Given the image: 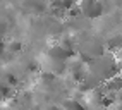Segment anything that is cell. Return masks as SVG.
<instances>
[{"label": "cell", "mask_w": 122, "mask_h": 110, "mask_svg": "<svg viewBox=\"0 0 122 110\" xmlns=\"http://www.w3.org/2000/svg\"><path fill=\"white\" fill-rule=\"evenodd\" d=\"M79 10L88 19H96L103 14V4L102 0H79Z\"/></svg>", "instance_id": "1"}, {"label": "cell", "mask_w": 122, "mask_h": 110, "mask_svg": "<svg viewBox=\"0 0 122 110\" xmlns=\"http://www.w3.org/2000/svg\"><path fill=\"white\" fill-rule=\"evenodd\" d=\"M72 53H74V52H69L67 48H64L60 43L52 45L50 48L46 50V55H48V59H50V60H64V62H66L67 59L72 57Z\"/></svg>", "instance_id": "2"}, {"label": "cell", "mask_w": 122, "mask_h": 110, "mask_svg": "<svg viewBox=\"0 0 122 110\" xmlns=\"http://www.w3.org/2000/svg\"><path fill=\"white\" fill-rule=\"evenodd\" d=\"M103 88H105V91H108V93H113V95L120 93V91H122V76H120V74H115V76H112L110 79H107V81H105Z\"/></svg>", "instance_id": "3"}, {"label": "cell", "mask_w": 122, "mask_h": 110, "mask_svg": "<svg viewBox=\"0 0 122 110\" xmlns=\"http://www.w3.org/2000/svg\"><path fill=\"white\" fill-rule=\"evenodd\" d=\"M62 108H64V110H84V107L81 105L76 98H67V100H64Z\"/></svg>", "instance_id": "4"}, {"label": "cell", "mask_w": 122, "mask_h": 110, "mask_svg": "<svg viewBox=\"0 0 122 110\" xmlns=\"http://www.w3.org/2000/svg\"><path fill=\"white\" fill-rule=\"evenodd\" d=\"M108 46L112 52H119L122 48V36H113L108 40Z\"/></svg>", "instance_id": "5"}, {"label": "cell", "mask_w": 122, "mask_h": 110, "mask_svg": "<svg viewBox=\"0 0 122 110\" xmlns=\"http://www.w3.org/2000/svg\"><path fill=\"white\" fill-rule=\"evenodd\" d=\"M43 110H64L62 105H55V103H50V105H46Z\"/></svg>", "instance_id": "6"}, {"label": "cell", "mask_w": 122, "mask_h": 110, "mask_svg": "<svg viewBox=\"0 0 122 110\" xmlns=\"http://www.w3.org/2000/svg\"><path fill=\"white\" fill-rule=\"evenodd\" d=\"M21 48H22V45H21L19 41H12V43H10V50L17 52V50H21Z\"/></svg>", "instance_id": "7"}]
</instances>
